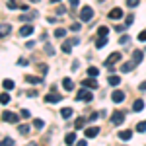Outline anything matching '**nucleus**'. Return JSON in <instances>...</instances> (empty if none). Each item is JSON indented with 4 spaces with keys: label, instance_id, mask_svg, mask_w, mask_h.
Instances as JSON below:
<instances>
[{
    "label": "nucleus",
    "instance_id": "10",
    "mask_svg": "<svg viewBox=\"0 0 146 146\" xmlns=\"http://www.w3.org/2000/svg\"><path fill=\"white\" fill-rule=\"evenodd\" d=\"M131 62H133L135 66H138V64L142 62V51H140V49H136L135 53H133V60H131Z\"/></svg>",
    "mask_w": 146,
    "mask_h": 146
},
{
    "label": "nucleus",
    "instance_id": "5",
    "mask_svg": "<svg viewBox=\"0 0 146 146\" xmlns=\"http://www.w3.org/2000/svg\"><path fill=\"white\" fill-rule=\"evenodd\" d=\"M45 101H47V103H58V101H62V96H60V94H55V92H51V94H47V96H45Z\"/></svg>",
    "mask_w": 146,
    "mask_h": 146
},
{
    "label": "nucleus",
    "instance_id": "3",
    "mask_svg": "<svg viewBox=\"0 0 146 146\" xmlns=\"http://www.w3.org/2000/svg\"><path fill=\"white\" fill-rule=\"evenodd\" d=\"M119 60H121V53H117V51H115V53H111V55L105 58V66L113 68V64H115V62H119Z\"/></svg>",
    "mask_w": 146,
    "mask_h": 146
},
{
    "label": "nucleus",
    "instance_id": "8",
    "mask_svg": "<svg viewBox=\"0 0 146 146\" xmlns=\"http://www.w3.org/2000/svg\"><path fill=\"white\" fill-rule=\"evenodd\" d=\"M123 121H125V113H123V111H115V113L111 115V123H113V125H121Z\"/></svg>",
    "mask_w": 146,
    "mask_h": 146
},
{
    "label": "nucleus",
    "instance_id": "19",
    "mask_svg": "<svg viewBox=\"0 0 146 146\" xmlns=\"http://www.w3.org/2000/svg\"><path fill=\"white\" fill-rule=\"evenodd\" d=\"M0 27H2V29H0V33H2V39H4L6 35L10 33V23H2Z\"/></svg>",
    "mask_w": 146,
    "mask_h": 146
},
{
    "label": "nucleus",
    "instance_id": "49",
    "mask_svg": "<svg viewBox=\"0 0 146 146\" xmlns=\"http://www.w3.org/2000/svg\"><path fill=\"white\" fill-rule=\"evenodd\" d=\"M138 90H140V92H146V82H142V84L138 86Z\"/></svg>",
    "mask_w": 146,
    "mask_h": 146
},
{
    "label": "nucleus",
    "instance_id": "12",
    "mask_svg": "<svg viewBox=\"0 0 146 146\" xmlns=\"http://www.w3.org/2000/svg\"><path fill=\"white\" fill-rule=\"evenodd\" d=\"M100 135V127H88L86 129V136L88 138H94V136H98Z\"/></svg>",
    "mask_w": 146,
    "mask_h": 146
},
{
    "label": "nucleus",
    "instance_id": "14",
    "mask_svg": "<svg viewBox=\"0 0 146 146\" xmlns=\"http://www.w3.org/2000/svg\"><path fill=\"white\" fill-rule=\"evenodd\" d=\"M117 136H119L121 140H125V142H127V140H131V138H133V131H121Z\"/></svg>",
    "mask_w": 146,
    "mask_h": 146
},
{
    "label": "nucleus",
    "instance_id": "36",
    "mask_svg": "<svg viewBox=\"0 0 146 146\" xmlns=\"http://www.w3.org/2000/svg\"><path fill=\"white\" fill-rule=\"evenodd\" d=\"M129 41H131L129 35H121V37H119V43H121V45H129Z\"/></svg>",
    "mask_w": 146,
    "mask_h": 146
},
{
    "label": "nucleus",
    "instance_id": "25",
    "mask_svg": "<svg viewBox=\"0 0 146 146\" xmlns=\"http://www.w3.org/2000/svg\"><path fill=\"white\" fill-rule=\"evenodd\" d=\"M72 109H70V107H64V109H62V111H60V115H62V117H64V119H70V117H72Z\"/></svg>",
    "mask_w": 146,
    "mask_h": 146
},
{
    "label": "nucleus",
    "instance_id": "40",
    "mask_svg": "<svg viewBox=\"0 0 146 146\" xmlns=\"http://www.w3.org/2000/svg\"><path fill=\"white\" fill-rule=\"evenodd\" d=\"M68 4H70V8H78L80 0H68Z\"/></svg>",
    "mask_w": 146,
    "mask_h": 146
},
{
    "label": "nucleus",
    "instance_id": "47",
    "mask_svg": "<svg viewBox=\"0 0 146 146\" xmlns=\"http://www.w3.org/2000/svg\"><path fill=\"white\" fill-rule=\"evenodd\" d=\"M22 117H23V119H27V117H29V111H27V109H22Z\"/></svg>",
    "mask_w": 146,
    "mask_h": 146
},
{
    "label": "nucleus",
    "instance_id": "54",
    "mask_svg": "<svg viewBox=\"0 0 146 146\" xmlns=\"http://www.w3.org/2000/svg\"><path fill=\"white\" fill-rule=\"evenodd\" d=\"M29 2H39V0H29Z\"/></svg>",
    "mask_w": 146,
    "mask_h": 146
},
{
    "label": "nucleus",
    "instance_id": "33",
    "mask_svg": "<svg viewBox=\"0 0 146 146\" xmlns=\"http://www.w3.org/2000/svg\"><path fill=\"white\" fill-rule=\"evenodd\" d=\"M72 51V43L66 41V43H62V53H70Z\"/></svg>",
    "mask_w": 146,
    "mask_h": 146
},
{
    "label": "nucleus",
    "instance_id": "30",
    "mask_svg": "<svg viewBox=\"0 0 146 146\" xmlns=\"http://www.w3.org/2000/svg\"><path fill=\"white\" fill-rule=\"evenodd\" d=\"M0 101H2V105H8V103H10V96H8V94L4 92V94L0 96Z\"/></svg>",
    "mask_w": 146,
    "mask_h": 146
},
{
    "label": "nucleus",
    "instance_id": "9",
    "mask_svg": "<svg viewBox=\"0 0 146 146\" xmlns=\"http://www.w3.org/2000/svg\"><path fill=\"white\" fill-rule=\"evenodd\" d=\"M33 31H35V27H33V25L25 23V25H23L22 29H20V35H22V37H29V35L33 33Z\"/></svg>",
    "mask_w": 146,
    "mask_h": 146
},
{
    "label": "nucleus",
    "instance_id": "55",
    "mask_svg": "<svg viewBox=\"0 0 146 146\" xmlns=\"http://www.w3.org/2000/svg\"><path fill=\"white\" fill-rule=\"evenodd\" d=\"M98 2H100V4H101V2H105V0H98Z\"/></svg>",
    "mask_w": 146,
    "mask_h": 146
},
{
    "label": "nucleus",
    "instance_id": "41",
    "mask_svg": "<svg viewBox=\"0 0 146 146\" xmlns=\"http://www.w3.org/2000/svg\"><path fill=\"white\" fill-rule=\"evenodd\" d=\"M115 31H119V33H123V31H127V25H117V27H115Z\"/></svg>",
    "mask_w": 146,
    "mask_h": 146
},
{
    "label": "nucleus",
    "instance_id": "45",
    "mask_svg": "<svg viewBox=\"0 0 146 146\" xmlns=\"http://www.w3.org/2000/svg\"><path fill=\"white\" fill-rule=\"evenodd\" d=\"M39 70H41L43 74H47V72H49V66H47V64H41V66H39Z\"/></svg>",
    "mask_w": 146,
    "mask_h": 146
},
{
    "label": "nucleus",
    "instance_id": "29",
    "mask_svg": "<svg viewBox=\"0 0 146 146\" xmlns=\"http://www.w3.org/2000/svg\"><path fill=\"white\" fill-rule=\"evenodd\" d=\"M84 121H86L84 117H78V119L74 121V127H76V129H84Z\"/></svg>",
    "mask_w": 146,
    "mask_h": 146
},
{
    "label": "nucleus",
    "instance_id": "20",
    "mask_svg": "<svg viewBox=\"0 0 146 146\" xmlns=\"http://www.w3.org/2000/svg\"><path fill=\"white\" fill-rule=\"evenodd\" d=\"M133 68H135L133 62H123V64H121V72H131Z\"/></svg>",
    "mask_w": 146,
    "mask_h": 146
},
{
    "label": "nucleus",
    "instance_id": "16",
    "mask_svg": "<svg viewBox=\"0 0 146 146\" xmlns=\"http://www.w3.org/2000/svg\"><path fill=\"white\" fill-rule=\"evenodd\" d=\"M64 142H66L68 146H72V144H76V135L74 133H68L66 136H64Z\"/></svg>",
    "mask_w": 146,
    "mask_h": 146
},
{
    "label": "nucleus",
    "instance_id": "46",
    "mask_svg": "<svg viewBox=\"0 0 146 146\" xmlns=\"http://www.w3.org/2000/svg\"><path fill=\"white\" fill-rule=\"evenodd\" d=\"M25 47H27V49H33V47H35V41H27V43H25Z\"/></svg>",
    "mask_w": 146,
    "mask_h": 146
},
{
    "label": "nucleus",
    "instance_id": "51",
    "mask_svg": "<svg viewBox=\"0 0 146 146\" xmlns=\"http://www.w3.org/2000/svg\"><path fill=\"white\" fill-rule=\"evenodd\" d=\"M76 146H88V144H86V140H80V142H76Z\"/></svg>",
    "mask_w": 146,
    "mask_h": 146
},
{
    "label": "nucleus",
    "instance_id": "32",
    "mask_svg": "<svg viewBox=\"0 0 146 146\" xmlns=\"http://www.w3.org/2000/svg\"><path fill=\"white\" fill-rule=\"evenodd\" d=\"M144 131H146V121H140L136 125V133H144Z\"/></svg>",
    "mask_w": 146,
    "mask_h": 146
},
{
    "label": "nucleus",
    "instance_id": "48",
    "mask_svg": "<svg viewBox=\"0 0 146 146\" xmlns=\"http://www.w3.org/2000/svg\"><path fill=\"white\" fill-rule=\"evenodd\" d=\"M98 117H100V113H92V115H90V121H96Z\"/></svg>",
    "mask_w": 146,
    "mask_h": 146
},
{
    "label": "nucleus",
    "instance_id": "17",
    "mask_svg": "<svg viewBox=\"0 0 146 146\" xmlns=\"http://www.w3.org/2000/svg\"><path fill=\"white\" fill-rule=\"evenodd\" d=\"M142 109H144V101L136 100L135 103H133V111H142Z\"/></svg>",
    "mask_w": 146,
    "mask_h": 146
},
{
    "label": "nucleus",
    "instance_id": "28",
    "mask_svg": "<svg viewBox=\"0 0 146 146\" xmlns=\"http://www.w3.org/2000/svg\"><path fill=\"white\" fill-rule=\"evenodd\" d=\"M64 35H66V29H64V27H58V29H55V37H58V39H60V37H64Z\"/></svg>",
    "mask_w": 146,
    "mask_h": 146
},
{
    "label": "nucleus",
    "instance_id": "50",
    "mask_svg": "<svg viewBox=\"0 0 146 146\" xmlns=\"http://www.w3.org/2000/svg\"><path fill=\"white\" fill-rule=\"evenodd\" d=\"M78 66H80V62H78V60H74V62H72V70H76Z\"/></svg>",
    "mask_w": 146,
    "mask_h": 146
},
{
    "label": "nucleus",
    "instance_id": "21",
    "mask_svg": "<svg viewBox=\"0 0 146 146\" xmlns=\"http://www.w3.org/2000/svg\"><path fill=\"white\" fill-rule=\"evenodd\" d=\"M107 82H109V84H111V86H119V84H121V78H119V76H109V78H107Z\"/></svg>",
    "mask_w": 146,
    "mask_h": 146
},
{
    "label": "nucleus",
    "instance_id": "42",
    "mask_svg": "<svg viewBox=\"0 0 146 146\" xmlns=\"http://www.w3.org/2000/svg\"><path fill=\"white\" fill-rule=\"evenodd\" d=\"M18 64H20V66H27V64H29V60H27V58H20V60H18Z\"/></svg>",
    "mask_w": 146,
    "mask_h": 146
},
{
    "label": "nucleus",
    "instance_id": "43",
    "mask_svg": "<svg viewBox=\"0 0 146 146\" xmlns=\"http://www.w3.org/2000/svg\"><path fill=\"white\" fill-rule=\"evenodd\" d=\"M138 41H146V29H144V31H140V33H138Z\"/></svg>",
    "mask_w": 146,
    "mask_h": 146
},
{
    "label": "nucleus",
    "instance_id": "6",
    "mask_svg": "<svg viewBox=\"0 0 146 146\" xmlns=\"http://www.w3.org/2000/svg\"><path fill=\"white\" fill-rule=\"evenodd\" d=\"M82 86L86 90H96L98 88V82H96V78H84L82 80Z\"/></svg>",
    "mask_w": 146,
    "mask_h": 146
},
{
    "label": "nucleus",
    "instance_id": "22",
    "mask_svg": "<svg viewBox=\"0 0 146 146\" xmlns=\"http://www.w3.org/2000/svg\"><path fill=\"white\" fill-rule=\"evenodd\" d=\"M98 74H100V70H98L96 66H90V68H88V78H96Z\"/></svg>",
    "mask_w": 146,
    "mask_h": 146
},
{
    "label": "nucleus",
    "instance_id": "39",
    "mask_svg": "<svg viewBox=\"0 0 146 146\" xmlns=\"http://www.w3.org/2000/svg\"><path fill=\"white\" fill-rule=\"evenodd\" d=\"M138 2H140V0H127V6L135 8V6H138Z\"/></svg>",
    "mask_w": 146,
    "mask_h": 146
},
{
    "label": "nucleus",
    "instance_id": "34",
    "mask_svg": "<svg viewBox=\"0 0 146 146\" xmlns=\"http://www.w3.org/2000/svg\"><path fill=\"white\" fill-rule=\"evenodd\" d=\"M0 146H14V140H12V138H8V136H4V138H2V144Z\"/></svg>",
    "mask_w": 146,
    "mask_h": 146
},
{
    "label": "nucleus",
    "instance_id": "4",
    "mask_svg": "<svg viewBox=\"0 0 146 146\" xmlns=\"http://www.w3.org/2000/svg\"><path fill=\"white\" fill-rule=\"evenodd\" d=\"M2 121H4V123H10V125H16L18 123V115L12 113V111H4L2 113Z\"/></svg>",
    "mask_w": 146,
    "mask_h": 146
},
{
    "label": "nucleus",
    "instance_id": "15",
    "mask_svg": "<svg viewBox=\"0 0 146 146\" xmlns=\"http://www.w3.org/2000/svg\"><path fill=\"white\" fill-rule=\"evenodd\" d=\"M33 18H37V12H29V14H22V16H20L22 22H31Z\"/></svg>",
    "mask_w": 146,
    "mask_h": 146
},
{
    "label": "nucleus",
    "instance_id": "38",
    "mask_svg": "<svg viewBox=\"0 0 146 146\" xmlns=\"http://www.w3.org/2000/svg\"><path fill=\"white\" fill-rule=\"evenodd\" d=\"M70 29H72V31H80V29H82V25H80L78 22H74L72 25H70Z\"/></svg>",
    "mask_w": 146,
    "mask_h": 146
},
{
    "label": "nucleus",
    "instance_id": "7",
    "mask_svg": "<svg viewBox=\"0 0 146 146\" xmlns=\"http://www.w3.org/2000/svg\"><path fill=\"white\" fill-rule=\"evenodd\" d=\"M123 14H125V12L121 10V8H113V10H109L107 18H109V20H121V18H123Z\"/></svg>",
    "mask_w": 146,
    "mask_h": 146
},
{
    "label": "nucleus",
    "instance_id": "26",
    "mask_svg": "<svg viewBox=\"0 0 146 146\" xmlns=\"http://www.w3.org/2000/svg\"><path fill=\"white\" fill-rule=\"evenodd\" d=\"M18 131H20V135H27L29 133V125H18Z\"/></svg>",
    "mask_w": 146,
    "mask_h": 146
},
{
    "label": "nucleus",
    "instance_id": "53",
    "mask_svg": "<svg viewBox=\"0 0 146 146\" xmlns=\"http://www.w3.org/2000/svg\"><path fill=\"white\" fill-rule=\"evenodd\" d=\"M55 2H56V4H58V2H60V0H51V4H55Z\"/></svg>",
    "mask_w": 146,
    "mask_h": 146
},
{
    "label": "nucleus",
    "instance_id": "11",
    "mask_svg": "<svg viewBox=\"0 0 146 146\" xmlns=\"http://www.w3.org/2000/svg\"><path fill=\"white\" fill-rule=\"evenodd\" d=\"M111 100L115 101V103H121V101L125 100V94H123L121 90H115V92L111 94Z\"/></svg>",
    "mask_w": 146,
    "mask_h": 146
},
{
    "label": "nucleus",
    "instance_id": "27",
    "mask_svg": "<svg viewBox=\"0 0 146 146\" xmlns=\"http://www.w3.org/2000/svg\"><path fill=\"white\" fill-rule=\"evenodd\" d=\"M2 88H4V90H12V88H14V82L6 78L4 82H2Z\"/></svg>",
    "mask_w": 146,
    "mask_h": 146
},
{
    "label": "nucleus",
    "instance_id": "35",
    "mask_svg": "<svg viewBox=\"0 0 146 146\" xmlns=\"http://www.w3.org/2000/svg\"><path fill=\"white\" fill-rule=\"evenodd\" d=\"M133 22H135V16H133V14H129V16L125 18V25L129 27V25H133Z\"/></svg>",
    "mask_w": 146,
    "mask_h": 146
},
{
    "label": "nucleus",
    "instance_id": "31",
    "mask_svg": "<svg viewBox=\"0 0 146 146\" xmlns=\"http://www.w3.org/2000/svg\"><path fill=\"white\" fill-rule=\"evenodd\" d=\"M33 127H35V129H43V127H45V121H43V119H35Z\"/></svg>",
    "mask_w": 146,
    "mask_h": 146
},
{
    "label": "nucleus",
    "instance_id": "18",
    "mask_svg": "<svg viewBox=\"0 0 146 146\" xmlns=\"http://www.w3.org/2000/svg\"><path fill=\"white\" fill-rule=\"evenodd\" d=\"M62 86H64V90H74V82H72L70 78L62 80Z\"/></svg>",
    "mask_w": 146,
    "mask_h": 146
},
{
    "label": "nucleus",
    "instance_id": "2",
    "mask_svg": "<svg viewBox=\"0 0 146 146\" xmlns=\"http://www.w3.org/2000/svg\"><path fill=\"white\" fill-rule=\"evenodd\" d=\"M92 98H94V96H92V92L86 90V88L76 92V100H78V101H92Z\"/></svg>",
    "mask_w": 146,
    "mask_h": 146
},
{
    "label": "nucleus",
    "instance_id": "23",
    "mask_svg": "<svg viewBox=\"0 0 146 146\" xmlns=\"http://www.w3.org/2000/svg\"><path fill=\"white\" fill-rule=\"evenodd\" d=\"M107 33H109V29H107L105 25H100V27H98V35H100V37H107Z\"/></svg>",
    "mask_w": 146,
    "mask_h": 146
},
{
    "label": "nucleus",
    "instance_id": "13",
    "mask_svg": "<svg viewBox=\"0 0 146 146\" xmlns=\"http://www.w3.org/2000/svg\"><path fill=\"white\" fill-rule=\"evenodd\" d=\"M25 82H27V84H41V82H43V78L33 76V74H27V76H25Z\"/></svg>",
    "mask_w": 146,
    "mask_h": 146
},
{
    "label": "nucleus",
    "instance_id": "52",
    "mask_svg": "<svg viewBox=\"0 0 146 146\" xmlns=\"http://www.w3.org/2000/svg\"><path fill=\"white\" fill-rule=\"evenodd\" d=\"M27 146H39V144H37V142H29Z\"/></svg>",
    "mask_w": 146,
    "mask_h": 146
},
{
    "label": "nucleus",
    "instance_id": "37",
    "mask_svg": "<svg viewBox=\"0 0 146 146\" xmlns=\"http://www.w3.org/2000/svg\"><path fill=\"white\" fill-rule=\"evenodd\" d=\"M45 53H47V55H55V49L49 45V43H45Z\"/></svg>",
    "mask_w": 146,
    "mask_h": 146
},
{
    "label": "nucleus",
    "instance_id": "24",
    "mask_svg": "<svg viewBox=\"0 0 146 146\" xmlns=\"http://www.w3.org/2000/svg\"><path fill=\"white\" fill-rule=\"evenodd\" d=\"M105 45H107V37H100V39L96 41V47H98V49H103Z\"/></svg>",
    "mask_w": 146,
    "mask_h": 146
},
{
    "label": "nucleus",
    "instance_id": "44",
    "mask_svg": "<svg viewBox=\"0 0 146 146\" xmlns=\"http://www.w3.org/2000/svg\"><path fill=\"white\" fill-rule=\"evenodd\" d=\"M8 8H10V10H14V8H18V4H16L14 0H8Z\"/></svg>",
    "mask_w": 146,
    "mask_h": 146
},
{
    "label": "nucleus",
    "instance_id": "1",
    "mask_svg": "<svg viewBox=\"0 0 146 146\" xmlns=\"http://www.w3.org/2000/svg\"><path fill=\"white\" fill-rule=\"evenodd\" d=\"M92 18H94V8H90V6H84L82 10H80V20L82 22H92Z\"/></svg>",
    "mask_w": 146,
    "mask_h": 146
}]
</instances>
